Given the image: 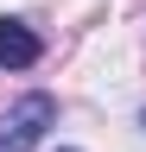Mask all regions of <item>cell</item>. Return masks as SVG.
I'll use <instances>...</instances> for the list:
<instances>
[{
    "mask_svg": "<svg viewBox=\"0 0 146 152\" xmlns=\"http://www.w3.org/2000/svg\"><path fill=\"white\" fill-rule=\"evenodd\" d=\"M51 127H57V95L32 89V95H19V102L0 114V152H32Z\"/></svg>",
    "mask_w": 146,
    "mask_h": 152,
    "instance_id": "1",
    "label": "cell"
},
{
    "mask_svg": "<svg viewBox=\"0 0 146 152\" xmlns=\"http://www.w3.org/2000/svg\"><path fill=\"white\" fill-rule=\"evenodd\" d=\"M140 127H146V114H140Z\"/></svg>",
    "mask_w": 146,
    "mask_h": 152,
    "instance_id": "3",
    "label": "cell"
},
{
    "mask_svg": "<svg viewBox=\"0 0 146 152\" xmlns=\"http://www.w3.org/2000/svg\"><path fill=\"white\" fill-rule=\"evenodd\" d=\"M45 57V38L26 19H0V70H32Z\"/></svg>",
    "mask_w": 146,
    "mask_h": 152,
    "instance_id": "2",
    "label": "cell"
}]
</instances>
